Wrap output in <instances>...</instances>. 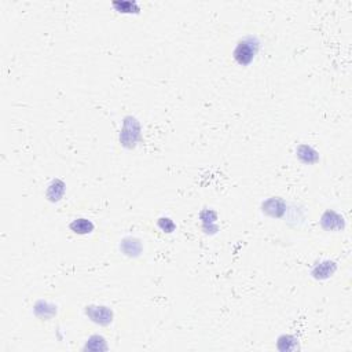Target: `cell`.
Returning a JSON list of instances; mask_svg holds the SVG:
<instances>
[{
    "mask_svg": "<svg viewBox=\"0 0 352 352\" xmlns=\"http://www.w3.org/2000/svg\"><path fill=\"white\" fill-rule=\"evenodd\" d=\"M260 49L259 39L250 34V36H245L244 39H241L237 44V47L234 50V59L242 66L249 65L254 59V57L257 55Z\"/></svg>",
    "mask_w": 352,
    "mask_h": 352,
    "instance_id": "obj_1",
    "label": "cell"
},
{
    "mask_svg": "<svg viewBox=\"0 0 352 352\" xmlns=\"http://www.w3.org/2000/svg\"><path fill=\"white\" fill-rule=\"evenodd\" d=\"M85 313H87L90 318L93 319L94 322L101 323V325H108V323L112 322L113 314L108 307H94V305H90L85 310Z\"/></svg>",
    "mask_w": 352,
    "mask_h": 352,
    "instance_id": "obj_2",
    "label": "cell"
},
{
    "mask_svg": "<svg viewBox=\"0 0 352 352\" xmlns=\"http://www.w3.org/2000/svg\"><path fill=\"white\" fill-rule=\"evenodd\" d=\"M321 225H322L323 229L326 230H340V229H344V220L338 213L333 212V210H328L325 212L322 216V220H321Z\"/></svg>",
    "mask_w": 352,
    "mask_h": 352,
    "instance_id": "obj_3",
    "label": "cell"
},
{
    "mask_svg": "<svg viewBox=\"0 0 352 352\" xmlns=\"http://www.w3.org/2000/svg\"><path fill=\"white\" fill-rule=\"evenodd\" d=\"M337 269V266L334 261L330 260H325L322 263H319L318 266H315V269L313 270L314 278L317 279H326L329 277H332L334 274V271Z\"/></svg>",
    "mask_w": 352,
    "mask_h": 352,
    "instance_id": "obj_4",
    "label": "cell"
},
{
    "mask_svg": "<svg viewBox=\"0 0 352 352\" xmlns=\"http://www.w3.org/2000/svg\"><path fill=\"white\" fill-rule=\"evenodd\" d=\"M296 154L297 157L305 164H315L319 160V154L317 150H314L313 147L308 145H300L296 149Z\"/></svg>",
    "mask_w": 352,
    "mask_h": 352,
    "instance_id": "obj_5",
    "label": "cell"
},
{
    "mask_svg": "<svg viewBox=\"0 0 352 352\" xmlns=\"http://www.w3.org/2000/svg\"><path fill=\"white\" fill-rule=\"evenodd\" d=\"M65 194V183L59 179L51 182V185L49 186L47 190V197L51 202H58Z\"/></svg>",
    "mask_w": 352,
    "mask_h": 352,
    "instance_id": "obj_6",
    "label": "cell"
},
{
    "mask_svg": "<svg viewBox=\"0 0 352 352\" xmlns=\"http://www.w3.org/2000/svg\"><path fill=\"white\" fill-rule=\"evenodd\" d=\"M112 6L116 9V11L122 13V14H139L141 7L137 2H113Z\"/></svg>",
    "mask_w": 352,
    "mask_h": 352,
    "instance_id": "obj_7",
    "label": "cell"
},
{
    "mask_svg": "<svg viewBox=\"0 0 352 352\" xmlns=\"http://www.w3.org/2000/svg\"><path fill=\"white\" fill-rule=\"evenodd\" d=\"M121 249L127 256H139L142 252V245L139 242V240L135 238H125L122 241Z\"/></svg>",
    "mask_w": 352,
    "mask_h": 352,
    "instance_id": "obj_8",
    "label": "cell"
},
{
    "mask_svg": "<svg viewBox=\"0 0 352 352\" xmlns=\"http://www.w3.org/2000/svg\"><path fill=\"white\" fill-rule=\"evenodd\" d=\"M70 229H72L76 234H90V233L94 230V225L93 222H90L88 219L80 217V219L73 220V222L70 223Z\"/></svg>",
    "mask_w": 352,
    "mask_h": 352,
    "instance_id": "obj_9",
    "label": "cell"
},
{
    "mask_svg": "<svg viewBox=\"0 0 352 352\" xmlns=\"http://www.w3.org/2000/svg\"><path fill=\"white\" fill-rule=\"evenodd\" d=\"M271 204H273V206H271V209H266L264 212L266 213H269V215L271 216H277V217H279V216H282V212L281 210H284L285 212V202L282 200H279V198H271V200H269Z\"/></svg>",
    "mask_w": 352,
    "mask_h": 352,
    "instance_id": "obj_10",
    "label": "cell"
},
{
    "mask_svg": "<svg viewBox=\"0 0 352 352\" xmlns=\"http://www.w3.org/2000/svg\"><path fill=\"white\" fill-rule=\"evenodd\" d=\"M158 227L161 230L165 231V233H172V231L175 230V223L169 217H161V219L158 220Z\"/></svg>",
    "mask_w": 352,
    "mask_h": 352,
    "instance_id": "obj_11",
    "label": "cell"
}]
</instances>
